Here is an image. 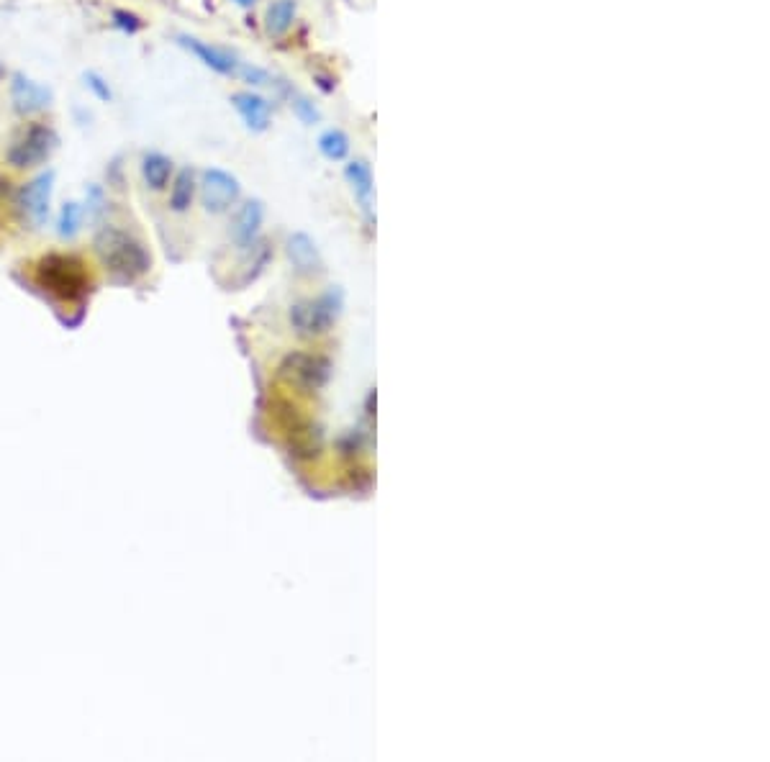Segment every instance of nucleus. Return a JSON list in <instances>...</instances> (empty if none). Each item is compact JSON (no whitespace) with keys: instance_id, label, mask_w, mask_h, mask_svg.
Returning a JSON list of instances; mask_svg holds the SVG:
<instances>
[{"instance_id":"obj_4","label":"nucleus","mask_w":770,"mask_h":762,"mask_svg":"<svg viewBox=\"0 0 770 762\" xmlns=\"http://www.w3.org/2000/svg\"><path fill=\"white\" fill-rule=\"evenodd\" d=\"M52 195L54 170H42L18 188L13 206L18 208V216L24 219V224H29L31 229H44L49 213H52Z\"/></svg>"},{"instance_id":"obj_21","label":"nucleus","mask_w":770,"mask_h":762,"mask_svg":"<svg viewBox=\"0 0 770 762\" xmlns=\"http://www.w3.org/2000/svg\"><path fill=\"white\" fill-rule=\"evenodd\" d=\"M111 24L126 36H137L144 29L142 16H137L134 11H126V8H113L111 11Z\"/></svg>"},{"instance_id":"obj_19","label":"nucleus","mask_w":770,"mask_h":762,"mask_svg":"<svg viewBox=\"0 0 770 762\" xmlns=\"http://www.w3.org/2000/svg\"><path fill=\"white\" fill-rule=\"evenodd\" d=\"M288 101H291V111L296 113L298 119H301L306 126L316 124V121L321 119L319 108H316L314 103H311V98H306V95L298 93V90L288 88Z\"/></svg>"},{"instance_id":"obj_20","label":"nucleus","mask_w":770,"mask_h":762,"mask_svg":"<svg viewBox=\"0 0 770 762\" xmlns=\"http://www.w3.org/2000/svg\"><path fill=\"white\" fill-rule=\"evenodd\" d=\"M83 85H85V88H88V93L93 95L95 101L113 103L111 83H108V77L101 75V72H98V70L83 72Z\"/></svg>"},{"instance_id":"obj_11","label":"nucleus","mask_w":770,"mask_h":762,"mask_svg":"<svg viewBox=\"0 0 770 762\" xmlns=\"http://www.w3.org/2000/svg\"><path fill=\"white\" fill-rule=\"evenodd\" d=\"M139 175H142L144 188L152 193H162L170 188L172 178H175V160L160 149H147L139 160Z\"/></svg>"},{"instance_id":"obj_13","label":"nucleus","mask_w":770,"mask_h":762,"mask_svg":"<svg viewBox=\"0 0 770 762\" xmlns=\"http://www.w3.org/2000/svg\"><path fill=\"white\" fill-rule=\"evenodd\" d=\"M170 195H167V208L172 213H183L190 211L193 201H196V190H198V178L196 170L193 167H183V170H175V178L170 183Z\"/></svg>"},{"instance_id":"obj_9","label":"nucleus","mask_w":770,"mask_h":762,"mask_svg":"<svg viewBox=\"0 0 770 762\" xmlns=\"http://www.w3.org/2000/svg\"><path fill=\"white\" fill-rule=\"evenodd\" d=\"M231 106L239 113V119L244 121L252 134H265L273 124V103L267 101L265 95L257 93V90H237L231 93Z\"/></svg>"},{"instance_id":"obj_18","label":"nucleus","mask_w":770,"mask_h":762,"mask_svg":"<svg viewBox=\"0 0 770 762\" xmlns=\"http://www.w3.org/2000/svg\"><path fill=\"white\" fill-rule=\"evenodd\" d=\"M83 211H85V221L88 224H103L108 211V195L103 190L101 183H90L88 190H85V201H83Z\"/></svg>"},{"instance_id":"obj_6","label":"nucleus","mask_w":770,"mask_h":762,"mask_svg":"<svg viewBox=\"0 0 770 762\" xmlns=\"http://www.w3.org/2000/svg\"><path fill=\"white\" fill-rule=\"evenodd\" d=\"M198 195H201L203 211L221 216L237 206L242 198V185H239L237 175H231L229 170L208 167L198 175Z\"/></svg>"},{"instance_id":"obj_7","label":"nucleus","mask_w":770,"mask_h":762,"mask_svg":"<svg viewBox=\"0 0 770 762\" xmlns=\"http://www.w3.org/2000/svg\"><path fill=\"white\" fill-rule=\"evenodd\" d=\"M178 42H180V47L188 49V52L193 54V57H196V60L201 62L203 67L214 70L216 75L237 77L239 67H242L239 54L231 52V49H226V47H221V44L203 42V39H198V36H188V34H180Z\"/></svg>"},{"instance_id":"obj_15","label":"nucleus","mask_w":770,"mask_h":762,"mask_svg":"<svg viewBox=\"0 0 770 762\" xmlns=\"http://www.w3.org/2000/svg\"><path fill=\"white\" fill-rule=\"evenodd\" d=\"M298 21V0H270L265 8V31L273 39H283Z\"/></svg>"},{"instance_id":"obj_12","label":"nucleus","mask_w":770,"mask_h":762,"mask_svg":"<svg viewBox=\"0 0 770 762\" xmlns=\"http://www.w3.org/2000/svg\"><path fill=\"white\" fill-rule=\"evenodd\" d=\"M285 249H288V260H291L293 267H296L298 272H303V275H314V272H319L321 267H324L319 247H316L314 239L308 237V234H303V231L291 234Z\"/></svg>"},{"instance_id":"obj_1","label":"nucleus","mask_w":770,"mask_h":762,"mask_svg":"<svg viewBox=\"0 0 770 762\" xmlns=\"http://www.w3.org/2000/svg\"><path fill=\"white\" fill-rule=\"evenodd\" d=\"M93 247L101 265L111 272L113 278L131 283V280L144 278L152 270V254H149L147 244L137 234H131V231L116 224H98Z\"/></svg>"},{"instance_id":"obj_22","label":"nucleus","mask_w":770,"mask_h":762,"mask_svg":"<svg viewBox=\"0 0 770 762\" xmlns=\"http://www.w3.org/2000/svg\"><path fill=\"white\" fill-rule=\"evenodd\" d=\"M237 77L239 80H244V83H247L252 90L273 85V75H270V72L262 70V67H257V65H249V62H242Z\"/></svg>"},{"instance_id":"obj_5","label":"nucleus","mask_w":770,"mask_h":762,"mask_svg":"<svg viewBox=\"0 0 770 762\" xmlns=\"http://www.w3.org/2000/svg\"><path fill=\"white\" fill-rule=\"evenodd\" d=\"M8 101L18 119H39L42 113L52 111L54 90L42 80H34L24 70H13L8 77Z\"/></svg>"},{"instance_id":"obj_17","label":"nucleus","mask_w":770,"mask_h":762,"mask_svg":"<svg viewBox=\"0 0 770 762\" xmlns=\"http://www.w3.org/2000/svg\"><path fill=\"white\" fill-rule=\"evenodd\" d=\"M350 149H352L350 136L344 134L342 129H326L324 134L319 136V152L324 154L329 162L347 160Z\"/></svg>"},{"instance_id":"obj_8","label":"nucleus","mask_w":770,"mask_h":762,"mask_svg":"<svg viewBox=\"0 0 770 762\" xmlns=\"http://www.w3.org/2000/svg\"><path fill=\"white\" fill-rule=\"evenodd\" d=\"M342 296L326 293L324 298L311 303H298L291 311V321L298 331H324L332 326V321L339 316Z\"/></svg>"},{"instance_id":"obj_16","label":"nucleus","mask_w":770,"mask_h":762,"mask_svg":"<svg viewBox=\"0 0 770 762\" xmlns=\"http://www.w3.org/2000/svg\"><path fill=\"white\" fill-rule=\"evenodd\" d=\"M83 224H85L83 203L67 201V203H62L60 213H57V224H54V231H57V237H60L62 242H72V239H77V234L83 231Z\"/></svg>"},{"instance_id":"obj_10","label":"nucleus","mask_w":770,"mask_h":762,"mask_svg":"<svg viewBox=\"0 0 770 762\" xmlns=\"http://www.w3.org/2000/svg\"><path fill=\"white\" fill-rule=\"evenodd\" d=\"M262 224H265V206H262V201H244L237 208V213H234V221H231V239H234L239 249H255Z\"/></svg>"},{"instance_id":"obj_2","label":"nucleus","mask_w":770,"mask_h":762,"mask_svg":"<svg viewBox=\"0 0 770 762\" xmlns=\"http://www.w3.org/2000/svg\"><path fill=\"white\" fill-rule=\"evenodd\" d=\"M57 147H60V134L54 131V126L42 119H29L8 139L6 149H3V162L18 172L39 170L52 160Z\"/></svg>"},{"instance_id":"obj_23","label":"nucleus","mask_w":770,"mask_h":762,"mask_svg":"<svg viewBox=\"0 0 770 762\" xmlns=\"http://www.w3.org/2000/svg\"><path fill=\"white\" fill-rule=\"evenodd\" d=\"M229 3H231V6L242 8V11H252V8H255L257 3H260V0H229Z\"/></svg>"},{"instance_id":"obj_3","label":"nucleus","mask_w":770,"mask_h":762,"mask_svg":"<svg viewBox=\"0 0 770 762\" xmlns=\"http://www.w3.org/2000/svg\"><path fill=\"white\" fill-rule=\"evenodd\" d=\"M36 283L60 301H83L90 290L88 265L75 254L52 252L36 262Z\"/></svg>"},{"instance_id":"obj_14","label":"nucleus","mask_w":770,"mask_h":762,"mask_svg":"<svg viewBox=\"0 0 770 762\" xmlns=\"http://www.w3.org/2000/svg\"><path fill=\"white\" fill-rule=\"evenodd\" d=\"M344 178L350 183L352 193H355L357 203L360 208L370 216L373 211V195H375V185H373V170L365 160H352L350 165L344 167Z\"/></svg>"}]
</instances>
